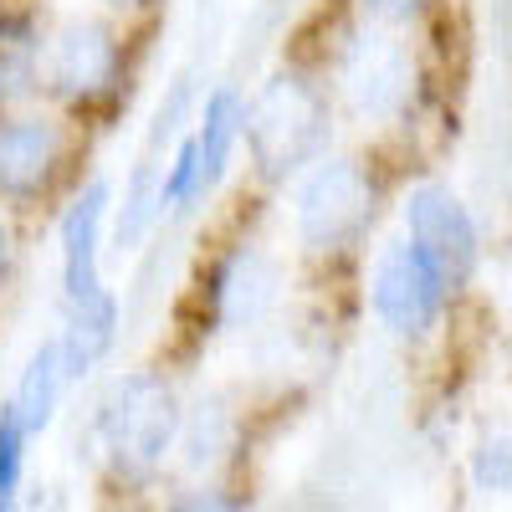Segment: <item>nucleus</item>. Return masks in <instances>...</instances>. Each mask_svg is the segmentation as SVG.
<instances>
[{"label":"nucleus","mask_w":512,"mask_h":512,"mask_svg":"<svg viewBox=\"0 0 512 512\" xmlns=\"http://www.w3.org/2000/svg\"><path fill=\"white\" fill-rule=\"evenodd\" d=\"M379 216V175L359 154L318 159L292 190V236L308 262L354 256Z\"/></svg>","instance_id":"20e7f679"},{"label":"nucleus","mask_w":512,"mask_h":512,"mask_svg":"<svg viewBox=\"0 0 512 512\" xmlns=\"http://www.w3.org/2000/svg\"><path fill=\"white\" fill-rule=\"evenodd\" d=\"M282 292L277 256L262 241H231L210 256V267L200 272V313L210 318L216 333H246L251 323H262Z\"/></svg>","instance_id":"9b49d317"},{"label":"nucleus","mask_w":512,"mask_h":512,"mask_svg":"<svg viewBox=\"0 0 512 512\" xmlns=\"http://www.w3.org/2000/svg\"><path fill=\"white\" fill-rule=\"evenodd\" d=\"M364 297H369V313L384 333H395V338H425V333H436L446 308H451V287L446 277L425 262V256L395 236V241H384L374 251V262H369V282H364Z\"/></svg>","instance_id":"6e6552de"},{"label":"nucleus","mask_w":512,"mask_h":512,"mask_svg":"<svg viewBox=\"0 0 512 512\" xmlns=\"http://www.w3.org/2000/svg\"><path fill=\"white\" fill-rule=\"evenodd\" d=\"M93 512H154V507H149V497H108L103 492V502Z\"/></svg>","instance_id":"4be33fe9"},{"label":"nucleus","mask_w":512,"mask_h":512,"mask_svg":"<svg viewBox=\"0 0 512 512\" xmlns=\"http://www.w3.org/2000/svg\"><path fill=\"white\" fill-rule=\"evenodd\" d=\"M67 390H72V374H67V359H62V344L57 333L41 338V344L26 354V364L16 369V384H11V410L21 415V425L31 431V441H41L57 425L62 405H67Z\"/></svg>","instance_id":"4468645a"},{"label":"nucleus","mask_w":512,"mask_h":512,"mask_svg":"<svg viewBox=\"0 0 512 512\" xmlns=\"http://www.w3.org/2000/svg\"><path fill=\"white\" fill-rule=\"evenodd\" d=\"M113 180L88 175L77 180L57 210V308L88 303L108 292L103 251H108V221H113Z\"/></svg>","instance_id":"9d476101"},{"label":"nucleus","mask_w":512,"mask_h":512,"mask_svg":"<svg viewBox=\"0 0 512 512\" xmlns=\"http://www.w3.org/2000/svg\"><path fill=\"white\" fill-rule=\"evenodd\" d=\"M154 512H251V497L231 482H185L175 487Z\"/></svg>","instance_id":"a211bd4d"},{"label":"nucleus","mask_w":512,"mask_h":512,"mask_svg":"<svg viewBox=\"0 0 512 512\" xmlns=\"http://www.w3.org/2000/svg\"><path fill=\"white\" fill-rule=\"evenodd\" d=\"M98 6H103L113 21H134V16H149L159 0H98Z\"/></svg>","instance_id":"412c9836"},{"label":"nucleus","mask_w":512,"mask_h":512,"mask_svg":"<svg viewBox=\"0 0 512 512\" xmlns=\"http://www.w3.org/2000/svg\"><path fill=\"white\" fill-rule=\"evenodd\" d=\"M128 26L113 16L72 11L47 26V57H41V93L72 123L113 118L128 98Z\"/></svg>","instance_id":"7ed1b4c3"},{"label":"nucleus","mask_w":512,"mask_h":512,"mask_svg":"<svg viewBox=\"0 0 512 512\" xmlns=\"http://www.w3.org/2000/svg\"><path fill=\"white\" fill-rule=\"evenodd\" d=\"M31 431L21 425V415L11 410V400H0V497L21 502L26 482H31Z\"/></svg>","instance_id":"dca6fc26"},{"label":"nucleus","mask_w":512,"mask_h":512,"mask_svg":"<svg viewBox=\"0 0 512 512\" xmlns=\"http://www.w3.org/2000/svg\"><path fill=\"white\" fill-rule=\"evenodd\" d=\"M328 144H333V93L313 67L282 62L246 93L241 149L256 185L277 190L287 180H303L318 159H328Z\"/></svg>","instance_id":"f03ea898"},{"label":"nucleus","mask_w":512,"mask_h":512,"mask_svg":"<svg viewBox=\"0 0 512 512\" xmlns=\"http://www.w3.org/2000/svg\"><path fill=\"white\" fill-rule=\"evenodd\" d=\"M333 88L359 123H390V118L410 113L415 57L395 31L349 21L333 47Z\"/></svg>","instance_id":"423d86ee"},{"label":"nucleus","mask_w":512,"mask_h":512,"mask_svg":"<svg viewBox=\"0 0 512 512\" xmlns=\"http://www.w3.org/2000/svg\"><path fill=\"white\" fill-rule=\"evenodd\" d=\"M436 0H354V11H359V21H369V26H384V31H395V26H410V21H420L425 11H431Z\"/></svg>","instance_id":"6ab92c4d"},{"label":"nucleus","mask_w":512,"mask_h":512,"mask_svg":"<svg viewBox=\"0 0 512 512\" xmlns=\"http://www.w3.org/2000/svg\"><path fill=\"white\" fill-rule=\"evenodd\" d=\"M0 512H26V502H11V497H0Z\"/></svg>","instance_id":"5701e85b"},{"label":"nucleus","mask_w":512,"mask_h":512,"mask_svg":"<svg viewBox=\"0 0 512 512\" xmlns=\"http://www.w3.org/2000/svg\"><path fill=\"white\" fill-rule=\"evenodd\" d=\"M72 159V118L57 108H21L0 113V205L21 216V210L47 205Z\"/></svg>","instance_id":"0eeeda50"},{"label":"nucleus","mask_w":512,"mask_h":512,"mask_svg":"<svg viewBox=\"0 0 512 512\" xmlns=\"http://www.w3.org/2000/svg\"><path fill=\"white\" fill-rule=\"evenodd\" d=\"M180 425L185 395L164 369H118L98 390L88 415V446L108 497H149L175 461Z\"/></svg>","instance_id":"f257e3e1"},{"label":"nucleus","mask_w":512,"mask_h":512,"mask_svg":"<svg viewBox=\"0 0 512 512\" xmlns=\"http://www.w3.org/2000/svg\"><path fill=\"white\" fill-rule=\"evenodd\" d=\"M400 226H405V241L446 277L451 292H461L477 277L482 231H477L472 210H466V200L451 185H441V180L410 185L405 200H400Z\"/></svg>","instance_id":"1a4fd4ad"},{"label":"nucleus","mask_w":512,"mask_h":512,"mask_svg":"<svg viewBox=\"0 0 512 512\" xmlns=\"http://www.w3.org/2000/svg\"><path fill=\"white\" fill-rule=\"evenodd\" d=\"M164 221V159L139 154L134 169L123 180V195H113V221H108V251L113 256H134Z\"/></svg>","instance_id":"2eb2a0df"},{"label":"nucleus","mask_w":512,"mask_h":512,"mask_svg":"<svg viewBox=\"0 0 512 512\" xmlns=\"http://www.w3.org/2000/svg\"><path fill=\"white\" fill-rule=\"evenodd\" d=\"M236 441H241V420H236L231 400L226 395H200L195 405H185L175 461L190 482H221V466L231 461Z\"/></svg>","instance_id":"ddd939ff"},{"label":"nucleus","mask_w":512,"mask_h":512,"mask_svg":"<svg viewBox=\"0 0 512 512\" xmlns=\"http://www.w3.org/2000/svg\"><path fill=\"white\" fill-rule=\"evenodd\" d=\"M16 256H21V246H16V221H11V210L0 205V292H6V282H11V272H16Z\"/></svg>","instance_id":"aec40b11"},{"label":"nucleus","mask_w":512,"mask_h":512,"mask_svg":"<svg viewBox=\"0 0 512 512\" xmlns=\"http://www.w3.org/2000/svg\"><path fill=\"white\" fill-rule=\"evenodd\" d=\"M41 57H47V21L31 0L0 6V113L36 108L41 98Z\"/></svg>","instance_id":"f8f14e48"},{"label":"nucleus","mask_w":512,"mask_h":512,"mask_svg":"<svg viewBox=\"0 0 512 512\" xmlns=\"http://www.w3.org/2000/svg\"><path fill=\"white\" fill-rule=\"evenodd\" d=\"M466 477L482 497H512V436H482L466 456Z\"/></svg>","instance_id":"f3484780"},{"label":"nucleus","mask_w":512,"mask_h":512,"mask_svg":"<svg viewBox=\"0 0 512 512\" xmlns=\"http://www.w3.org/2000/svg\"><path fill=\"white\" fill-rule=\"evenodd\" d=\"M241 108L246 93L236 82H216L200 93L190 128L164 154V221H190L221 195L241 154Z\"/></svg>","instance_id":"39448f33"}]
</instances>
